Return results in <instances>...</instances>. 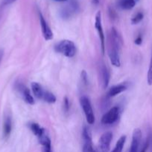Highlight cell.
<instances>
[{"label":"cell","mask_w":152,"mask_h":152,"mask_svg":"<svg viewBox=\"0 0 152 152\" xmlns=\"http://www.w3.org/2000/svg\"><path fill=\"white\" fill-rule=\"evenodd\" d=\"M16 89L21 94L24 101L26 103L29 104V105H34V102H34V99L32 95L31 94L29 89L26 86H24L23 84H18L17 86H16Z\"/></svg>","instance_id":"30bf717a"},{"label":"cell","mask_w":152,"mask_h":152,"mask_svg":"<svg viewBox=\"0 0 152 152\" xmlns=\"http://www.w3.org/2000/svg\"><path fill=\"white\" fill-rule=\"evenodd\" d=\"M125 141H126V136L123 135L117 141V142L116 144V146H115L114 149L113 150L112 152H122V149L124 148V145H125Z\"/></svg>","instance_id":"ac0fdd59"},{"label":"cell","mask_w":152,"mask_h":152,"mask_svg":"<svg viewBox=\"0 0 152 152\" xmlns=\"http://www.w3.org/2000/svg\"><path fill=\"white\" fill-rule=\"evenodd\" d=\"M92 2H93V4H99V0H92Z\"/></svg>","instance_id":"f546056e"},{"label":"cell","mask_w":152,"mask_h":152,"mask_svg":"<svg viewBox=\"0 0 152 152\" xmlns=\"http://www.w3.org/2000/svg\"><path fill=\"white\" fill-rule=\"evenodd\" d=\"M142 38L141 36H139V37L136 39L135 41H134V43H135L136 45H140L142 44Z\"/></svg>","instance_id":"484cf974"},{"label":"cell","mask_w":152,"mask_h":152,"mask_svg":"<svg viewBox=\"0 0 152 152\" xmlns=\"http://www.w3.org/2000/svg\"><path fill=\"white\" fill-rule=\"evenodd\" d=\"M148 149V140H146V142H145V143L144 146H143L142 149L139 152H146Z\"/></svg>","instance_id":"83f0119b"},{"label":"cell","mask_w":152,"mask_h":152,"mask_svg":"<svg viewBox=\"0 0 152 152\" xmlns=\"http://www.w3.org/2000/svg\"><path fill=\"white\" fill-rule=\"evenodd\" d=\"M80 76H81V80H82V81H83V84L86 85V86H87L88 83H89V80H88V75H87V74H86V71H84V70H83V71H82L81 75Z\"/></svg>","instance_id":"cb8c5ba5"},{"label":"cell","mask_w":152,"mask_h":152,"mask_svg":"<svg viewBox=\"0 0 152 152\" xmlns=\"http://www.w3.org/2000/svg\"><path fill=\"white\" fill-rule=\"evenodd\" d=\"M120 109L118 106L113 107L103 115L101 123L104 125H112L116 123L119 118Z\"/></svg>","instance_id":"5b68a950"},{"label":"cell","mask_w":152,"mask_h":152,"mask_svg":"<svg viewBox=\"0 0 152 152\" xmlns=\"http://www.w3.org/2000/svg\"><path fill=\"white\" fill-rule=\"evenodd\" d=\"M31 89H32L33 94H34V96L39 99H43V94H44L45 90L38 83H31Z\"/></svg>","instance_id":"5bb4252c"},{"label":"cell","mask_w":152,"mask_h":152,"mask_svg":"<svg viewBox=\"0 0 152 152\" xmlns=\"http://www.w3.org/2000/svg\"><path fill=\"white\" fill-rule=\"evenodd\" d=\"M142 140V132L139 129H134L132 135V142L129 152H138Z\"/></svg>","instance_id":"8fae6325"},{"label":"cell","mask_w":152,"mask_h":152,"mask_svg":"<svg viewBox=\"0 0 152 152\" xmlns=\"http://www.w3.org/2000/svg\"><path fill=\"white\" fill-rule=\"evenodd\" d=\"M147 82H148V84L149 86H152V57H151V59L148 71Z\"/></svg>","instance_id":"7402d4cb"},{"label":"cell","mask_w":152,"mask_h":152,"mask_svg":"<svg viewBox=\"0 0 152 152\" xmlns=\"http://www.w3.org/2000/svg\"><path fill=\"white\" fill-rule=\"evenodd\" d=\"M80 104L84 112L86 122L90 125L93 124L95 123V115H94L93 110H92V105H91L89 98L85 96H81L80 99Z\"/></svg>","instance_id":"3957f363"},{"label":"cell","mask_w":152,"mask_h":152,"mask_svg":"<svg viewBox=\"0 0 152 152\" xmlns=\"http://www.w3.org/2000/svg\"><path fill=\"white\" fill-rule=\"evenodd\" d=\"M53 1H68V0H53Z\"/></svg>","instance_id":"4dcf8cb0"},{"label":"cell","mask_w":152,"mask_h":152,"mask_svg":"<svg viewBox=\"0 0 152 152\" xmlns=\"http://www.w3.org/2000/svg\"><path fill=\"white\" fill-rule=\"evenodd\" d=\"M135 5V0H119L118 1V6L122 10H131Z\"/></svg>","instance_id":"2e32d148"},{"label":"cell","mask_w":152,"mask_h":152,"mask_svg":"<svg viewBox=\"0 0 152 152\" xmlns=\"http://www.w3.org/2000/svg\"><path fill=\"white\" fill-rule=\"evenodd\" d=\"M135 1H138V0H135Z\"/></svg>","instance_id":"d6a6232c"},{"label":"cell","mask_w":152,"mask_h":152,"mask_svg":"<svg viewBox=\"0 0 152 152\" xmlns=\"http://www.w3.org/2000/svg\"><path fill=\"white\" fill-rule=\"evenodd\" d=\"M143 17H144V15L142 12H138L137 13H136L135 16L131 19V23L133 25H137V24L139 23L143 19Z\"/></svg>","instance_id":"44dd1931"},{"label":"cell","mask_w":152,"mask_h":152,"mask_svg":"<svg viewBox=\"0 0 152 152\" xmlns=\"http://www.w3.org/2000/svg\"><path fill=\"white\" fill-rule=\"evenodd\" d=\"M93 152H99V151H98V150H97V149H95V148H94V150H93Z\"/></svg>","instance_id":"1f68e13d"},{"label":"cell","mask_w":152,"mask_h":152,"mask_svg":"<svg viewBox=\"0 0 152 152\" xmlns=\"http://www.w3.org/2000/svg\"><path fill=\"white\" fill-rule=\"evenodd\" d=\"M98 70H99L98 71H99V76L101 77L102 87L104 88H107L109 83H110V71L104 62H100V64L98 65Z\"/></svg>","instance_id":"9c48e42d"},{"label":"cell","mask_w":152,"mask_h":152,"mask_svg":"<svg viewBox=\"0 0 152 152\" xmlns=\"http://www.w3.org/2000/svg\"><path fill=\"white\" fill-rule=\"evenodd\" d=\"M43 99L45 102H48V103H55L56 102V96H55V94L52 93V92L49 91H45L44 94H43Z\"/></svg>","instance_id":"e0dca14e"},{"label":"cell","mask_w":152,"mask_h":152,"mask_svg":"<svg viewBox=\"0 0 152 152\" xmlns=\"http://www.w3.org/2000/svg\"><path fill=\"white\" fill-rule=\"evenodd\" d=\"M83 141H90L92 140V134H91L90 130L87 126H83V132H82Z\"/></svg>","instance_id":"d6986e66"},{"label":"cell","mask_w":152,"mask_h":152,"mask_svg":"<svg viewBox=\"0 0 152 152\" xmlns=\"http://www.w3.org/2000/svg\"><path fill=\"white\" fill-rule=\"evenodd\" d=\"M79 10V4L77 0H70L60 10V15L64 19H68Z\"/></svg>","instance_id":"277c9868"},{"label":"cell","mask_w":152,"mask_h":152,"mask_svg":"<svg viewBox=\"0 0 152 152\" xmlns=\"http://www.w3.org/2000/svg\"><path fill=\"white\" fill-rule=\"evenodd\" d=\"M127 89V86L124 84H119L116 85V86H113L110 88L109 90L108 94H107V96H110V97H113V96H116V95L122 93L123 91H125Z\"/></svg>","instance_id":"4fadbf2b"},{"label":"cell","mask_w":152,"mask_h":152,"mask_svg":"<svg viewBox=\"0 0 152 152\" xmlns=\"http://www.w3.org/2000/svg\"><path fill=\"white\" fill-rule=\"evenodd\" d=\"M95 28L97 30V31H98V37H99L100 42H101V52H102V54H104V52H105V37H104L102 23H101V11H98L96 13V16H95Z\"/></svg>","instance_id":"8992f818"},{"label":"cell","mask_w":152,"mask_h":152,"mask_svg":"<svg viewBox=\"0 0 152 152\" xmlns=\"http://www.w3.org/2000/svg\"><path fill=\"white\" fill-rule=\"evenodd\" d=\"M43 152H52V145H51V142L43 145Z\"/></svg>","instance_id":"d4e9b609"},{"label":"cell","mask_w":152,"mask_h":152,"mask_svg":"<svg viewBox=\"0 0 152 152\" xmlns=\"http://www.w3.org/2000/svg\"><path fill=\"white\" fill-rule=\"evenodd\" d=\"M39 15V19H40V26H41L42 33H43V37L46 40L49 41L53 39V32L51 30L50 27L49 26L48 23L46 22V19H45L44 16H43L42 13L40 11L38 12Z\"/></svg>","instance_id":"52a82bcc"},{"label":"cell","mask_w":152,"mask_h":152,"mask_svg":"<svg viewBox=\"0 0 152 152\" xmlns=\"http://www.w3.org/2000/svg\"><path fill=\"white\" fill-rule=\"evenodd\" d=\"M70 108L69 101L67 96H65L63 99V111L65 113H68Z\"/></svg>","instance_id":"603a6c76"},{"label":"cell","mask_w":152,"mask_h":152,"mask_svg":"<svg viewBox=\"0 0 152 152\" xmlns=\"http://www.w3.org/2000/svg\"><path fill=\"white\" fill-rule=\"evenodd\" d=\"M112 139L113 134L110 132H107L101 135L99 140V148L101 152H109Z\"/></svg>","instance_id":"ba28073f"},{"label":"cell","mask_w":152,"mask_h":152,"mask_svg":"<svg viewBox=\"0 0 152 152\" xmlns=\"http://www.w3.org/2000/svg\"><path fill=\"white\" fill-rule=\"evenodd\" d=\"M29 128L31 129V132H33L35 136L37 137V138H40V137H42L43 135H44L46 134V132H45V129L43 128H42L41 126H39L37 123H30Z\"/></svg>","instance_id":"9a60e30c"},{"label":"cell","mask_w":152,"mask_h":152,"mask_svg":"<svg viewBox=\"0 0 152 152\" xmlns=\"http://www.w3.org/2000/svg\"><path fill=\"white\" fill-rule=\"evenodd\" d=\"M3 55H4V51H3L2 49H0V63H1V59H2Z\"/></svg>","instance_id":"f1b7e54d"},{"label":"cell","mask_w":152,"mask_h":152,"mask_svg":"<svg viewBox=\"0 0 152 152\" xmlns=\"http://www.w3.org/2000/svg\"><path fill=\"white\" fill-rule=\"evenodd\" d=\"M55 51L66 57L72 58L76 54V46L73 42L68 39L61 40L55 46Z\"/></svg>","instance_id":"7a4b0ae2"},{"label":"cell","mask_w":152,"mask_h":152,"mask_svg":"<svg viewBox=\"0 0 152 152\" xmlns=\"http://www.w3.org/2000/svg\"><path fill=\"white\" fill-rule=\"evenodd\" d=\"M16 0H3L2 1V5L3 6H6V5H9V4H12Z\"/></svg>","instance_id":"4316f807"},{"label":"cell","mask_w":152,"mask_h":152,"mask_svg":"<svg viewBox=\"0 0 152 152\" xmlns=\"http://www.w3.org/2000/svg\"><path fill=\"white\" fill-rule=\"evenodd\" d=\"M12 131V119L10 115L6 114L4 116L3 122V137L4 139H7L10 135Z\"/></svg>","instance_id":"7c38bea8"},{"label":"cell","mask_w":152,"mask_h":152,"mask_svg":"<svg viewBox=\"0 0 152 152\" xmlns=\"http://www.w3.org/2000/svg\"><path fill=\"white\" fill-rule=\"evenodd\" d=\"M122 46V39L115 28H112L108 36V56L112 65L120 67V52Z\"/></svg>","instance_id":"6da1fadb"},{"label":"cell","mask_w":152,"mask_h":152,"mask_svg":"<svg viewBox=\"0 0 152 152\" xmlns=\"http://www.w3.org/2000/svg\"><path fill=\"white\" fill-rule=\"evenodd\" d=\"M84 143L83 145L82 152H93L94 148L92 146V140L90 141H83Z\"/></svg>","instance_id":"ffe728a7"}]
</instances>
